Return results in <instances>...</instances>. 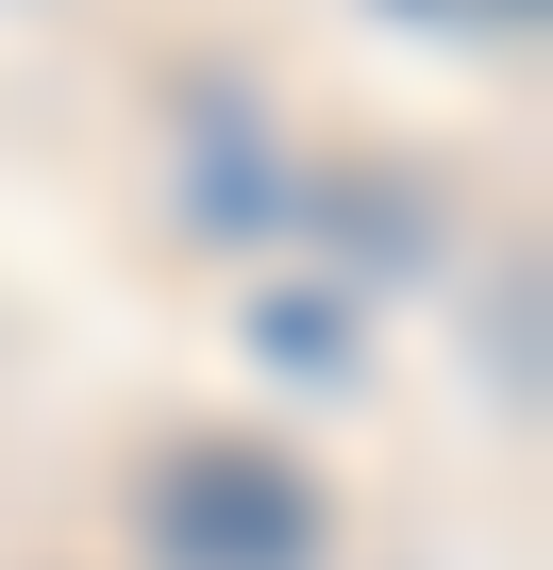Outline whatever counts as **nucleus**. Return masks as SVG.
I'll return each mask as SVG.
<instances>
[{
    "label": "nucleus",
    "instance_id": "obj_1",
    "mask_svg": "<svg viewBox=\"0 0 553 570\" xmlns=\"http://www.w3.org/2000/svg\"><path fill=\"white\" fill-rule=\"evenodd\" d=\"M151 553L168 570H303L319 553V487L286 453H251V436H201L151 470Z\"/></svg>",
    "mask_w": 553,
    "mask_h": 570
},
{
    "label": "nucleus",
    "instance_id": "obj_2",
    "mask_svg": "<svg viewBox=\"0 0 553 570\" xmlns=\"http://www.w3.org/2000/svg\"><path fill=\"white\" fill-rule=\"evenodd\" d=\"M403 18H453V35H520L536 0H403Z\"/></svg>",
    "mask_w": 553,
    "mask_h": 570
}]
</instances>
